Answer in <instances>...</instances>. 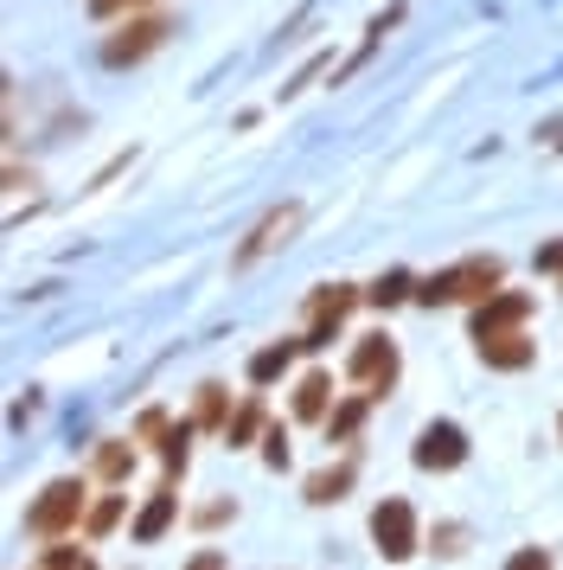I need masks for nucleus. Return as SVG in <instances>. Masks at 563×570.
I'll list each match as a JSON object with an SVG mask.
<instances>
[{
	"label": "nucleus",
	"instance_id": "f257e3e1",
	"mask_svg": "<svg viewBox=\"0 0 563 570\" xmlns=\"http://www.w3.org/2000/svg\"><path fill=\"white\" fill-rule=\"evenodd\" d=\"M500 283H506V263L500 257H467L455 263V269H442V276H429V283L416 288V302L423 308H448V302H493L500 295Z\"/></svg>",
	"mask_w": 563,
	"mask_h": 570
},
{
	"label": "nucleus",
	"instance_id": "f03ea898",
	"mask_svg": "<svg viewBox=\"0 0 563 570\" xmlns=\"http://www.w3.org/2000/svg\"><path fill=\"white\" fill-rule=\"evenodd\" d=\"M83 513V481H51L39 500H32V513H26V532L32 539H65Z\"/></svg>",
	"mask_w": 563,
	"mask_h": 570
},
{
	"label": "nucleus",
	"instance_id": "7ed1b4c3",
	"mask_svg": "<svg viewBox=\"0 0 563 570\" xmlns=\"http://www.w3.org/2000/svg\"><path fill=\"white\" fill-rule=\"evenodd\" d=\"M167 32H174V27H167L160 13H128V27L102 39V65H116V71H122V65H141L148 52L167 46Z\"/></svg>",
	"mask_w": 563,
	"mask_h": 570
},
{
	"label": "nucleus",
	"instance_id": "20e7f679",
	"mask_svg": "<svg viewBox=\"0 0 563 570\" xmlns=\"http://www.w3.org/2000/svg\"><path fill=\"white\" fill-rule=\"evenodd\" d=\"M372 544L391 564H404L409 551H416V513H409V500H378L372 507Z\"/></svg>",
	"mask_w": 563,
	"mask_h": 570
},
{
	"label": "nucleus",
	"instance_id": "39448f33",
	"mask_svg": "<svg viewBox=\"0 0 563 570\" xmlns=\"http://www.w3.org/2000/svg\"><path fill=\"white\" fill-rule=\"evenodd\" d=\"M353 379L365 385V397H384L397 385V340L391 334H365L353 346Z\"/></svg>",
	"mask_w": 563,
	"mask_h": 570
},
{
	"label": "nucleus",
	"instance_id": "423d86ee",
	"mask_svg": "<svg viewBox=\"0 0 563 570\" xmlns=\"http://www.w3.org/2000/svg\"><path fill=\"white\" fill-rule=\"evenodd\" d=\"M295 225H302V206H276L250 237H244V244H237V250H230V269H250L256 257H269L276 244H288V232H295Z\"/></svg>",
	"mask_w": 563,
	"mask_h": 570
},
{
	"label": "nucleus",
	"instance_id": "0eeeda50",
	"mask_svg": "<svg viewBox=\"0 0 563 570\" xmlns=\"http://www.w3.org/2000/svg\"><path fill=\"white\" fill-rule=\"evenodd\" d=\"M416 468H435V474H448V468L467 462V436H461V423H429L423 436H416Z\"/></svg>",
	"mask_w": 563,
	"mask_h": 570
},
{
	"label": "nucleus",
	"instance_id": "6e6552de",
	"mask_svg": "<svg viewBox=\"0 0 563 570\" xmlns=\"http://www.w3.org/2000/svg\"><path fill=\"white\" fill-rule=\"evenodd\" d=\"M525 314H532V295H512V288H500L493 302H481V308H474V340L512 334V327H525Z\"/></svg>",
	"mask_w": 563,
	"mask_h": 570
},
{
	"label": "nucleus",
	"instance_id": "1a4fd4ad",
	"mask_svg": "<svg viewBox=\"0 0 563 570\" xmlns=\"http://www.w3.org/2000/svg\"><path fill=\"white\" fill-rule=\"evenodd\" d=\"M481 346V360L493 365V372H518V365H532V340H525V327H512V334H486V340H474Z\"/></svg>",
	"mask_w": 563,
	"mask_h": 570
},
{
	"label": "nucleus",
	"instance_id": "9d476101",
	"mask_svg": "<svg viewBox=\"0 0 563 570\" xmlns=\"http://www.w3.org/2000/svg\"><path fill=\"white\" fill-rule=\"evenodd\" d=\"M174 519H179V493H174V488H160L148 507L135 513V544H154L160 532H167V525H174Z\"/></svg>",
	"mask_w": 563,
	"mask_h": 570
},
{
	"label": "nucleus",
	"instance_id": "9b49d317",
	"mask_svg": "<svg viewBox=\"0 0 563 570\" xmlns=\"http://www.w3.org/2000/svg\"><path fill=\"white\" fill-rule=\"evenodd\" d=\"M327 404H333V379L327 372H307L302 385H295V416H302V423H327Z\"/></svg>",
	"mask_w": 563,
	"mask_h": 570
},
{
	"label": "nucleus",
	"instance_id": "f8f14e48",
	"mask_svg": "<svg viewBox=\"0 0 563 570\" xmlns=\"http://www.w3.org/2000/svg\"><path fill=\"white\" fill-rule=\"evenodd\" d=\"M353 474H358L353 462H333V468H320V474L307 481V500H314V507H333V500H346V488H353Z\"/></svg>",
	"mask_w": 563,
	"mask_h": 570
},
{
	"label": "nucleus",
	"instance_id": "ddd939ff",
	"mask_svg": "<svg viewBox=\"0 0 563 570\" xmlns=\"http://www.w3.org/2000/svg\"><path fill=\"white\" fill-rule=\"evenodd\" d=\"M353 302H358V288L333 283V288H320V295L307 302V321H314V327H320V321H333V327H339V321H346V308H353Z\"/></svg>",
	"mask_w": 563,
	"mask_h": 570
},
{
	"label": "nucleus",
	"instance_id": "4468645a",
	"mask_svg": "<svg viewBox=\"0 0 563 570\" xmlns=\"http://www.w3.org/2000/svg\"><path fill=\"white\" fill-rule=\"evenodd\" d=\"M295 353H302V340H276V346H263V353L250 360V379H256V385H269V379H282Z\"/></svg>",
	"mask_w": 563,
	"mask_h": 570
},
{
	"label": "nucleus",
	"instance_id": "2eb2a0df",
	"mask_svg": "<svg viewBox=\"0 0 563 570\" xmlns=\"http://www.w3.org/2000/svg\"><path fill=\"white\" fill-rule=\"evenodd\" d=\"M97 474L102 481H128V474H135V449H128V442H102L97 449Z\"/></svg>",
	"mask_w": 563,
	"mask_h": 570
},
{
	"label": "nucleus",
	"instance_id": "dca6fc26",
	"mask_svg": "<svg viewBox=\"0 0 563 570\" xmlns=\"http://www.w3.org/2000/svg\"><path fill=\"white\" fill-rule=\"evenodd\" d=\"M256 436H263V404H244V411L225 423V442L230 449H244V442H256Z\"/></svg>",
	"mask_w": 563,
	"mask_h": 570
},
{
	"label": "nucleus",
	"instance_id": "f3484780",
	"mask_svg": "<svg viewBox=\"0 0 563 570\" xmlns=\"http://www.w3.org/2000/svg\"><path fill=\"white\" fill-rule=\"evenodd\" d=\"M358 423H365V397H353V404H339V411L327 416V442H346V436H358Z\"/></svg>",
	"mask_w": 563,
	"mask_h": 570
},
{
	"label": "nucleus",
	"instance_id": "a211bd4d",
	"mask_svg": "<svg viewBox=\"0 0 563 570\" xmlns=\"http://www.w3.org/2000/svg\"><path fill=\"white\" fill-rule=\"evenodd\" d=\"M160 455H167V468H186V455H192V423H179V430H167V436H160Z\"/></svg>",
	"mask_w": 563,
	"mask_h": 570
},
{
	"label": "nucleus",
	"instance_id": "6ab92c4d",
	"mask_svg": "<svg viewBox=\"0 0 563 570\" xmlns=\"http://www.w3.org/2000/svg\"><path fill=\"white\" fill-rule=\"evenodd\" d=\"M365 295H372L378 308H391V302H404V295H416V288H409V276H404V269H391V276H384V283H372Z\"/></svg>",
	"mask_w": 563,
	"mask_h": 570
},
{
	"label": "nucleus",
	"instance_id": "aec40b11",
	"mask_svg": "<svg viewBox=\"0 0 563 570\" xmlns=\"http://www.w3.org/2000/svg\"><path fill=\"white\" fill-rule=\"evenodd\" d=\"M199 423L211 430V423H230L225 416V385H199Z\"/></svg>",
	"mask_w": 563,
	"mask_h": 570
},
{
	"label": "nucleus",
	"instance_id": "412c9836",
	"mask_svg": "<svg viewBox=\"0 0 563 570\" xmlns=\"http://www.w3.org/2000/svg\"><path fill=\"white\" fill-rule=\"evenodd\" d=\"M116 519H122V500H97V507H90V519H83V532H90V539H102Z\"/></svg>",
	"mask_w": 563,
	"mask_h": 570
},
{
	"label": "nucleus",
	"instance_id": "4be33fe9",
	"mask_svg": "<svg viewBox=\"0 0 563 570\" xmlns=\"http://www.w3.org/2000/svg\"><path fill=\"white\" fill-rule=\"evenodd\" d=\"M46 570H97V564H90V551H71V544H51V551H46Z\"/></svg>",
	"mask_w": 563,
	"mask_h": 570
},
{
	"label": "nucleus",
	"instance_id": "5701e85b",
	"mask_svg": "<svg viewBox=\"0 0 563 570\" xmlns=\"http://www.w3.org/2000/svg\"><path fill=\"white\" fill-rule=\"evenodd\" d=\"M506 570H551V551H537V544H525V551H512Z\"/></svg>",
	"mask_w": 563,
	"mask_h": 570
},
{
	"label": "nucleus",
	"instance_id": "b1692460",
	"mask_svg": "<svg viewBox=\"0 0 563 570\" xmlns=\"http://www.w3.org/2000/svg\"><path fill=\"white\" fill-rule=\"evenodd\" d=\"M263 462H269V468H288V436H282V430H269V436H263Z\"/></svg>",
	"mask_w": 563,
	"mask_h": 570
},
{
	"label": "nucleus",
	"instance_id": "393cba45",
	"mask_svg": "<svg viewBox=\"0 0 563 570\" xmlns=\"http://www.w3.org/2000/svg\"><path fill=\"white\" fill-rule=\"evenodd\" d=\"M135 7H141V0H90L97 20H116V13H135Z\"/></svg>",
	"mask_w": 563,
	"mask_h": 570
},
{
	"label": "nucleus",
	"instance_id": "a878e982",
	"mask_svg": "<svg viewBox=\"0 0 563 570\" xmlns=\"http://www.w3.org/2000/svg\"><path fill=\"white\" fill-rule=\"evenodd\" d=\"M186 570H230V564H225V551H211V544H205V551H192V564H186Z\"/></svg>",
	"mask_w": 563,
	"mask_h": 570
},
{
	"label": "nucleus",
	"instance_id": "bb28decb",
	"mask_svg": "<svg viewBox=\"0 0 563 570\" xmlns=\"http://www.w3.org/2000/svg\"><path fill=\"white\" fill-rule=\"evenodd\" d=\"M230 519V500H211V507H199V525H225Z\"/></svg>",
	"mask_w": 563,
	"mask_h": 570
},
{
	"label": "nucleus",
	"instance_id": "cd10ccee",
	"mask_svg": "<svg viewBox=\"0 0 563 570\" xmlns=\"http://www.w3.org/2000/svg\"><path fill=\"white\" fill-rule=\"evenodd\" d=\"M537 269H563V237L551 244V250H537Z\"/></svg>",
	"mask_w": 563,
	"mask_h": 570
},
{
	"label": "nucleus",
	"instance_id": "c85d7f7f",
	"mask_svg": "<svg viewBox=\"0 0 563 570\" xmlns=\"http://www.w3.org/2000/svg\"><path fill=\"white\" fill-rule=\"evenodd\" d=\"M557 436H563V416H557Z\"/></svg>",
	"mask_w": 563,
	"mask_h": 570
}]
</instances>
